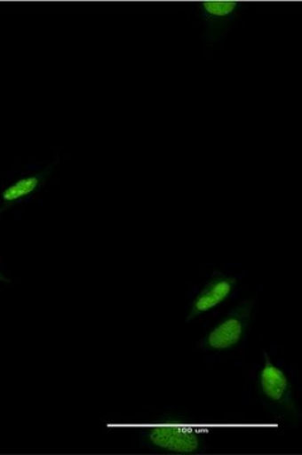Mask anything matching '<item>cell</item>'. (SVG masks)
<instances>
[{"label": "cell", "mask_w": 302, "mask_h": 455, "mask_svg": "<svg viewBox=\"0 0 302 455\" xmlns=\"http://www.w3.org/2000/svg\"><path fill=\"white\" fill-rule=\"evenodd\" d=\"M42 182H44L42 173L22 176L16 181L11 182L8 187L0 191V214L12 208L14 204L31 196L42 187Z\"/></svg>", "instance_id": "5"}, {"label": "cell", "mask_w": 302, "mask_h": 455, "mask_svg": "<svg viewBox=\"0 0 302 455\" xmlns=\"http://www.w3.org/2000/svg\"><path fill=\"white\" fill-rule=\"evenodd\" d=\"M265 366L261 372V388L266 397L274 403H283L290 398V383L282 370L272 363L270 357L265 355Z\"/></svg>", "instance_id": "4"}, {"label": "cell", "mask_w": 302, "mask_h": 455, "mask_svg": "<svg viewBox=\"0 0 302 455\" xmlns=\"http://www.w3.org/2000/svg\"><path fill=\"white\" fill-rule=\"evenodd\" d=\"M0 283H9L8 278L3 275L2 269H0Z\"/></svg>", "instance_id": "7"}, {"label": "cell", "mask_w": 302, "mask_h": 455, "mask_svg": "<svg viewBox=\"0 0 302 455\" xmlns=\"http://www.w3.org/2000/svg\"><path fill=\"white\" fill-rule=\"evenodd\" d=\"M142 440L151 447L171 453H196L203 448V431L191 425L179 423L155 424L143 429Z\"/></svg>", "instance_id": "1"}, {"label": "cell", "mask_w": 302, "mask_h": 455, "mask_svg": "<svg viewBox=\"0 0 302 455\" xmlns=\"http://www.w3.org/2000/svg\"><path fill=\"white\" fill-rule=\"evenodd\" d=\"M235 287V280L232 277L220 276L211 281L196 296L191 305L187 320L193 319L200 314L214 309L215 307L226 301Z\"/></svg>", "instance_id": "3"}, {"label": "cell", "mask_w": 302, "mask_h": 455, "mask_svg": "<svg viewBox=\"0 0 302 455\" xmlns=\"http://www.w3.org/2000/svg\"><path fill=\"white\" fill-rule=\"evenodd\" d=\"M252 309L253 300L242 302L237 309L230 313L226 319L221 320L219 324L208 334L205 338L206 348L229 349L243 339Z\"/></svg>", "instance_id": "2"}, {"label": "cell", "mask_w": 302, "mask_h": 455, "mask_svg": "<svg viewBox=\"0 0 302 455\" xmlns=\"http://www.w3.org/2000/svg\"><path fill=\"white\" fill-rule=\"evenodd\" d=\"M202 5L211 16L226 17L232 13L238 4L234 2H204Z\"/></svg>", "instance_id": "6"}]
</instances>
